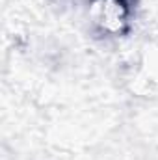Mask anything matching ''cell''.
Instances as JSON below:
<instances>
[{
    "instance_id": "cell-1",
    "label": "cell",
    "mask_w": 158,
    "mask_h": 160,
    "mask_svg": "<svg viewBox=\"0 0 158 160\" xmlns=\"http://www.w3.org/2000/svg\"><path fill=\"white\" fill-rule=\"evenodd\" d=\"M130 19L128 0H91L89 21L102 36H119L126 30Z\"/></svg>"
}]
</instances>
